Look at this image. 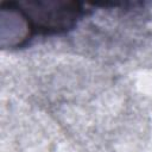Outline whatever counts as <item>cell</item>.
Returning <instances> with one entry per match:
<instances>
[{"mask_svg":"<svg viewBox=\"0 0 152 152\" xmlns=\"http://www.w3.org/2000/svg\"><path fill=\"white\" fill-rule=\"evenodd\" d=\"M24 19L28 34H52L75 26L83 14V7L75 1H17L8 2Z\"/></svg>","mask_w":152,"mask_h":152,"instance_id":"cell-1","label":"cell"}]
</instances>
